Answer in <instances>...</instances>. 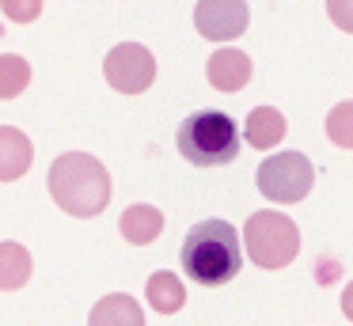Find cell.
<instances>
[{"instance_id":"cell-15","label":"cell","mask_w":353,"mask_h":326,"mask_svg":"<svg viewBox=\"0 0 353 326\" xmlns=\"http://www.w3.org/2000/svg\"><path fill=\"white\" fill-rule=\"evenodd\" d=\"M31 83V65L19 53H0V99H16Z\"/></svg>"},{"instance_id":"cell-8","label":"cell","mask_w":353,"mask_h":326,"mask_svg":"<svg viewBox=\"0 0 353 326\" xmlns=\"http://www.w3.org/2000/svg\"><path fill=\"white\" fill-rule=\"evenodd\" d=\"M205 76L216 91H243L251 83V57L243 50H236V45H224V50H216L209 57Z\"/></svg>"},{"instance_id":"cell-16","label":"cell","mask_w":353,"mask_h":326,"mask_svg":"<svg viewBox=\"0 0 353 326\" xmlns=\"http://www.w3.org/2000/svg\"><path fill=\"white\" fill-rule=\"evenodd\" d=\"M0 12L12 23H34L42 15V0H0Z\"/></svg>"},{"instance_id":"cell-13","label":"cell","mask_w":353,"mask_h":326,"mask_svg":"<svg viewBox=\"0 0 353 326\" xmlns=\"http://www.w3.org/2000/svg\"><path fill=\"white\" fill-rule=\"evenodd\" d=\"M145 300H148V307L160 311V315H175V311H183V303H186V285L171 269H160V273L148 277Z\"/></svg>"},{"instance_id":"cell-11","label":"cell","mask_w":353,"mask_h":326,"mask_svg":"<svg viewBox=\"0 0 353 326\" xmlns=\"http://www.w3.org/2000/svg\"><path fill=\"white\" fill-rule=\"evenodd\" d=\"M118 227H122L125 243L148 247V243H156L163 232V212L156 209V205H130V209L122 212V220H118Z\"/></svg>"},{"instance_id":"cell-12","label":"cell","mask_w":353,"mask_h":326,"mask_svg":"<svg viewBox=\"0 0 353 326\" xmlns=\"http://www.w3.org/2000/svg\"><path fill=\"white\" fill-rule=\"evenodd\" d=\"M31 273H34L31 250L12 239L0 243V292H19L31 281Z\"/></svg>"},{"instance_id":"cell-2","label":"cell","mask_w":353,"mask_h":326,"mask_svg":"<svg viewBox=\"0 0 353 326\" xmlns=\"http://www.w3.org/2000/svg\"><path fill=\"white\" fill-rule=\"evenodd\" d=\"M46 190L61 212L92 220L110 205V171L88 152H65L50 163Z\"/></svg>"},{"instance_id":"cell-4","label":"cell","mask_w":353,"mask_h":326,"mask_svg":"<svg viewBox=\"0 0 353 326\" xmlns=\"http://www.w3.org/2000/svg\"><path fill=\"white\" fill-rule=\"evenodd\" d=\"M243 250L259 269H285L300 254V227L285 212H251L243 227Z\"/></svg>"},{"instance_id":"cell-9","label":"cell","mask_w":353,"mask_h":326,"mask_svg":"<svg viewBox=\"0 0 353 326\" xmlns=\"http://www.w3.org/2000/svg\"><path fill=\"white\" fill-rule=\"evenodd\" d=\"M34 163V144L23 129L0 125V182H16L31 171Z\"/></svg>"},{"instance_id":"cell-3","label":"cell","mask_w":353,"mask_h":326,"mask_svg":"<svg viewBox=\"0 0 353 326\" xmlns=\"http://www.w3.org/2000/svg\"><path fill=\"white\" fill-rule=\"evenodd\" d=\"M175 148L186 163L224 167L239 156V125L224 110H198L179 125Z\"/></svg>"},{"instance_id":"cell-14","label":"cell","mask_w":353,"mask_h":326,"mask_svg":"<svg viewBox=\"0 0 353 326\" xmlns=\"http://www.w3.org/2000/svg\"><path fill=\"white\" fill-rule=\"evenodd\" d=\"M285 129L289 125H285L281 110H274V106H254V110L247 114L243 133H247V144H254V148H277Z\"/></svg>"},{"instance_id":"cell-6","label":"cell","mask_w":353,"mask_h":326,"mask_svg":"<svg viewBox=\"0 0 353 326\" xmlns=\"http://www.w3.org/2000/svg\"><path fill=\"white\" fill-rule=\"evenodd\" d=\"M103 76H107V83L114 91H122V95H141V91H148L156 80V57H152V50H145L141 42H122L107 53Z\"/></svg>"},{"instance_id":"cell-7","label":"cell","mask_w":353,"mask_h":326,"mask_svg":"<svg viewBox=\"0 0 353 326\" xmlns=\"http://www.w3.org/2000/svg\"><path fill=\"white\" fill-rule=\"evenodd\" d=\"M251 23L247 0H198L194 8V27L205 42H232Z\"/></svg>"},{"instance_id":"cell-10","label":"cell","mask_w":353,"mask_h":326,"mask_svg":"<svg viewBox=\"0 0 353 326\" xmlns=\"http://www.w3.org/2000/svg\"><path fill=\"white\" fill-rule=\"evenodd\" d=\"M88 326H145V311L130 292H110L92 307Z\"/></svg>"},{"instance_id":"cell-18","label":"cell","mask_w":353,"mask_h":326,"mask_svg":"<svg viewBox=\"0 0 353 326\" xmlns=\"http://www.w3.org/2000/svg\"><path fill=\"white\" fill-rule=\"evenodd\" d=\"M330 15H334V23L342 30L353 27V15H350V0H330Z\"/></svg>"},{"instance_id":"cell-5","label":"cell","mask_w":353,"mask_h":326,"mask_svg":"<svg viewBox=\"0 0 353 326\" xmlns=\"http://www.w3.org/2000/svg\"><path fill=\"white\" fill-rule=\"evenodd\" d=\"M259 194L270 197L277 205H296L312 194V182H315V167L304 152H277V156L262 159L259 163Z\"/></svg>"},{"instance_id":"cell-1","label":"cell","mask_w":353,"mask_h":326,"mask_svg":"<svg viewBox=\"0 0 353 326\" xmlns=\"http://www.w3.org/2000/svg\"><path fill=\"white\" fill-rule=\"evenodd\" d=\"M179 262H183V273L194 281V285H228L239 269H243V247H239V232L228 224V220L213 216L201 220L186 232L183 250H179Z\"/></svg>"},{"instance_id":"cell-17","label":"cell","mask_w":353,"mask_h":326,"mask_svg":"<svg viewBox=\"0 0 353 326\" xmlns=\"http://www.w3.org/2000/svg\"><path fill=\"white\" fill-rule=\"evenodd\" d=\"M350 118H353V106H350V103H342L334 114H330V141H334V144H342V148H350V144H353Z\"/></svg>"}]
</instances>
